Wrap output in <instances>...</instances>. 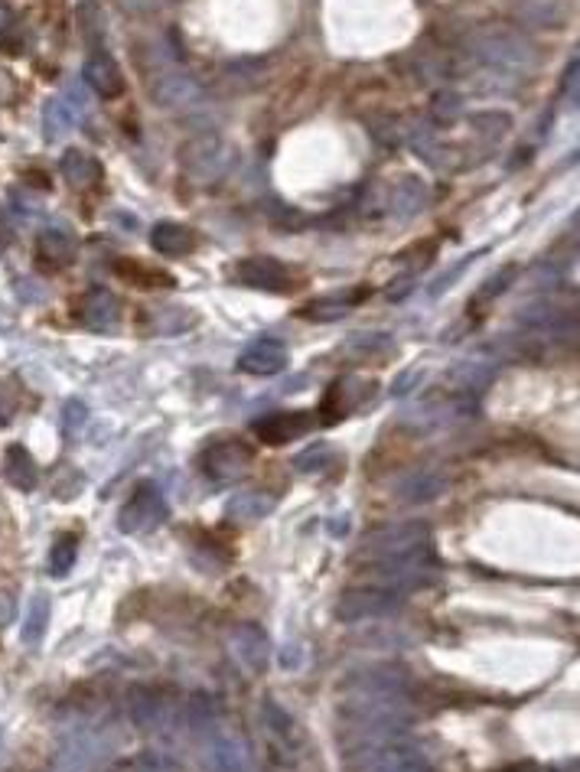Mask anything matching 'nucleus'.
<instances>
[{
    "label": "nucleus",
    "instance_id": "1",
    "mask_svg": "<svg viewBox=\"0 0 580 772\" xmlns=\"http://www.w3.org/2000/svg\"><path fill=\"white\" fill-rule=\"evenodd\" d=\"M466 53L489 69L532 72L538 66V46L522 30L506 23H483L466 33Z\"/></svg>",
    "mask_w": 580,
    "mask_h": 772
},
{
    "label": "nucleus",
    "instance_id": "2",
    "mask_svg": "<svg viewBox=\"0 0 580 772\" xmlns=\"http://www.w3.org/2000/svg\"><path fill=\"white\" fill-rule=\"evenodd\" d=\"M238 150L222 134H199L180 147V167L193 183L212 186L232 173Z\"/></svg>",
    "mask_w": 580,
    "mask_h": 772
},
{
    "label": "nucleus",
    "instance_id": "3",
    "mask_svg": "<svg viewBox=\"0 0 580 772\" xmlns=\"http://www.w3.org/2000/svg\"><path fill=\"white\" fill-rule=\"evenodd\" d=\"M251 463H255V447L238 437L212 440V444H206L203 453H199V470H203V476L212 479V483H232V479L248 473Z\"/></svg>",
    "mask_w": 580,
    "mask_h": 772
},
{
    "label": "nucleus",
    "instance_id": "4",
    "mask_svg": "<svg viewBox=\"0 0 580 772\" xmlns=\"http://www.w3.org/2000/svg\"><path fill=\"white\" fill-rule=\"evenodd\" d=\"M167 515H170V505H167V499H163L160 486L157 483H141L131 492V499L124 502L118 525H121L124 535H144V531H154V528H160L163 522H167Z\"/></svg>",
    "mask_w": 580,
    "mask_h": 772
},
{
    "label": "nucleus",
    "instance_id": "5",
    "mask_svg": "<svg viewBox=\"0 0 580 772\" xmlns=\"http://www.w3.org/2000/svg\"><path fill=\"white\" fill-rule=\"evenodd\" d=\"M431 544V528L421 522H405V525H385L375 528L372 535H365V558H401V554H414Z\"/></svg>",
    "mask_w": 580,
    "mask_h": 772
},
{
    "label": "nucleus",
    "instance_id": "6",
    "mask_svg": "<svg viewBox=\"0 0 580 772\" xmlns=\"http://www.w3.org/2000/svg\"><path fill=\"white\" fill-rule=\"evenodd\" d=\"M375 382L372 378H362V375H343L326 388V395L320 401V424H339L346 421L349 414H356L365 401H372L375 395Z\"/></svg>",
    "mask_w": 580,
    "mask_h": 772
},
{
    "label": "nucleus",
    "instance_id": "7",
    "mask_svg": "<svg viewBox=\"0 0 580 772\" xmlns=\"http://www.w3.org/2000/svg\"><path fill=\"white\" fill-rule=\"evenodd\" d=\"M232 277L245 287L264 290V294H294L297 290V274L271 255H251L238 261L232 268Z\"/></svg>",
    "mask_w": 580,
    "mask_h": 772
},
{
    "label": "nucleus",
    "instance_id": "8",
    "mask_svg": "<svg viewBox=\"0 0 580 772\" xmlns=\"http://www.w3.org/2000/svg\"><path fill=\"white\" fill-rule=\"evenodd\" d=\"M317 424H320L317 411H271L258 417V421L251 424V430H255L261 444L281 447V444H290V440L307 437Z\"/></svg>",
    "mask_w": 580,
    "mask_h": 772
},
{
    "label": "nucleus",
    "instance_id": "9",
    "mask_svg": "<svg viewBox=\"0 0 580 772\" xmlns=\"http://www.w3.org/2000/svg\"><path fill=\"white\" fill-rule=\"evenodd\" d=\"M398 606V597L392 590L378 587H352L346 590L336 603V619L339 623H365V619L388 616Z\"/></svg>",
    "mask_w": 580,
    "mask_h": 772
},
{
    "label": "nucleus",
    "instance_id": "10",
    "mask_svg": "<svg viewBox=\"0 0 580 772\" xmlns=\"http://www.w3.org/2000/svg\"><path fill=\"white\" fill-rule=\"evenodd\" d=\"M150 95H154V105L160 108L183 111V108H193L196 101L203 98V88L186 72H160L157 82L150 85Z\"/></svg>",
    "mask_w": 580,
    "mask_h": 772
},
{
    "label": "nucleus",
    "instance_id": "11",
    "mask_svg": "<svg viewBox=\"0 0 580 772\" xmlns=\"http://www.w3.org/2000/svg\"><path fill=\"white\" fill-rule=\"evenodd\" d=\"M287 362H290V352H287V346L281 343V339L264 336V339H255L251 346H245V352L238 356V369H242L245 375L268 378V375L284 372Z\"/></svg>",
    "mask_w": 580,
    "mask_h": 772
},
{
    "label": "nucleus",
    "instance_id": "12",
    "mask_svg": "<svg viewBox=\"0 0 580 772\" xmlns=\"http://www.w3.org/2000/svg\"><path fill=\"white\" fill-rule=\"evenodd\" d=\"M75 316H79V323L85 329H92V333H108V329H115L118 320H121V303H118L115 294H111V290L92 287L79 300V310H75Z\"/></svg>",
    "mask_w": 580,
    "mask_h": 772
},
{
    "label": "nucleus",
    "instance_id": "13",
    "mask_svg": "<svg viewBox=\"0 0 580 772\" xmlns=\"http://www.w3.org/2000/svg\"><path fill=\"white\" fill-rule=\"evenodd\" d=\"M427 202H431V186L418 180V176H401V180L388 186L385 212L392 215V219H411V215L427 209Z\"/></svg>",
    "mask_w": 580,
    "mask_h": 772
},
{
    "label": "nucleus",
    "instance_id": "14",
    "mask_svg": "<svg viewBox=\"0 0 580 772\" xmlns=\"http://www.w3.org/2000/svg\"><path fill=\"white\" fill-rule=\"evenodd\" d=\"M362 300H369V287H349L343 294H323L317 300H310L300 307V316L310 323H333V320H343V316L359 307Z\"/></svg>",
    "mask_w": 580,
    "mask_h": 772
},
{
    "label": "nucleus",
    "instance_id": "15",
    "mask_svg": "<svg viewBox=\"0 0 580 772\" xmlns=\"http://www.w3.org/2000/svg\"><path fill=\"white\" fill-rule=\"evenodd\" d=\"M229 645H232V655L251 675H258L261 668L268 665V636H264L255 623H238L229 632Z\"/></svg>",
    "mask_w": 580,
    "mask_h": 772
},
{
    "label": "nucleus",
    "instance_id": "16",
    "mask_svg": "<svg viewBox=\"0 0 580 772\" xmlns=\"http://www.w3.org/2000/svg\"><path fill=\"white\" fill-rule=\"evenodd\" d=\"M75 255H79L75 235L69 229H62V225H49V229H43L40 238H36V258H40L46 268H53V271L69 268Z\"/></svg>",
    "mask_w": 580,
    "mask_h": 772
},
{
    "label": "nucleus",
    "instance_id": "17",
    "mask_svg": "<svg viewBox=\"0 0 580 772\" xmlns=\"http://www.w3.org/2000/svg\"><path fill=\"white\" fill-rule=\"evenodd\" d=\"M82 79L95 88L102 98H118L124 92V72L115 59L108 53H92L85 59V69H82Z\"/></svg>",
    "mask_w": 580,
    "mask_h": 772
},
{
    "label": "nucleus",
    "instance_id": "18",
    "mask_svg": "<svg viewBox=\"0 0 580 772\" xmlns=\"http://www.w3.org/2000/svg\"><path fill=\"white\" fill-rule=\"evenodd\" d=\"M150 245L163 258H186L189 251H196V232L180 222H157L150 232Z\"/></svg>",
    "mask_w": 580,
    "mask_h": 772
},
{
    "label": "nucleus",
    "instance_id": "19",
    "mask_svg": "<svg viewBox=\"0 0 580 772\" xmlns=\"http://www.w3.org/2000/svg\"><path fill=\"white\" fill-rule=\"evenodd\" d=\"M59 170H62V176L75 186V189H92V186H98L102 183V176H105V170H102V163H98L88 150H66L62 154V163H59Z\"/></svg>",
    "mask_w": 580,
    "mask_h": 772
},
{
    "label": "nucleus",
    "instance_id": "20",
    "mask_svg": "<svg viewBox=\"0 0 580 772\" xmlns=\"http://www.w3.org/2000/svg\"><path fill=\"white\" fill-rule=\"evenodd\" d=\"M274 509H277L274 492L248 489V492H238V496L229 499V505H225V515L238 518V522H258V518H268Z\"/></svg>",
    "mask_w": 580,
    "mask_h": 772
},
{
    "label": "nucleus",
    "instance_id": "21",
    "mask_svg": "<svg viewBox=\"0 0 580 772\" xmlns=\"http://www.w3.org/2000/svg\"><path fill=\"white\" fill-rule=\"evenodd\" d=\"M4 476H7V483L14 486V489H20V492H33L36 489V483H40V470H36V460L30 457L27 447H20V444L7 447V453H4Z\"/></svg>",
    "mask_w": 580,
    "mask_h": 772
},
{
    "label": "nucleus",
    "instance_id": "22",
    "mask_svg": "<svg viewBox=\"0 0 580 772\" xmlns=\"http://www.w3.org/2000/svg\"><path fill=\"white\" fill-rule=\"evenodd\" d=\"M463 121H466V128H470L479 137V141H486V144H499L502 137L512 131V115H506V111H496V108L470 111V115H463Z\"/></svg>",
    "mask_w": 580,
    "mask_h": 772
},
{
    "label": "nucleus",
    "instance_id": "23",
    "mask_svg": "<svg viewBox=\"0 0 580 772\" xmlns=\"http://www.w3.org/2000/svg\"><path fill=\"white\" fill-rule=\"evenodd\" d=\"M75 124V108L66 98H49L43 108V134L46 141H59L62 134H69Z\"/></svg>",
    "mask_w": 580,
    "mask_h": 772
},
{
    "label": "nucleus",
    "instance_id": "24",
    "mask_svg": "<svg viewBox=\"0 0 580 772\" xmlns=\"http://www.w3.org/2000/svg\"><path fill=\"white\" fill-rule=\"evenodd\" d=\"M346 352L356 359H382L388 352H395V339L388 333H356L346 343Z\"/></svg>",
    "mask_w": 580,
    "mask_h": 772
},
{
    "label": "nucleus",
    "instance_id": "25",
    "mask_svg": "<svg viewBox=\"0 0 580 772\" xmlns=\"http://www.w3.org/2000/svg\"><path fill=\"white\" fill-rule=\"evenodd\" d=\"M440 492H444V479L434 473H414L398 486V496L405 502H427L440 496Z\"/></svg>",
    "mask_w": 580,
    "mask_h": 772
},
{
    "label": "nucleus",
    "instance_id": "26",
    "mask_svg": "<svg viewBox=\"0 0 580 772\" xmlns=\"http://www.w3.org/2000/svg\"><path fill=\"white\" fill-rule=\"evenodd\" d=\"M150 320H154L157 336H173V333H180V329L193 326L196 313L189 307H157L154 313H150Z\"/></svg>",
    "mask_w": 580,
    "mask_h": 772
},
{
    "label": "nucleus",
    "instance_id": "27",
    "mask_svg": "<svg viewBox=\"0 0 580 772\" xmlns=\"http://www.w3.org/2000/svg\"><path fill=\"white\" fill-rule=\"evenodd\" d=\"M49 597L46 593H33V603H30V610H27V623H23V642L27 645H36L43 639V632H46V626H49Z\"/></svg>",
    "mask_w": 580,
    "mask_h": 772
},
{
    "label": "nucleus",
    "instance_id": "28",
    "mask_svg": "<svg viewBox=\"0 0 580 772\" xmlns=\"http://www.w3.org/2000/svg\"><path fill=\"white\" fill-rule=\"evenodd\" d=\"M75 554H79V538L75 535H59L53 541V548H49V574L53 577H66L72 571L75 564Z\"/></svg>",
    "mask_w": 580,
    "mask_h": 772
},
{
    "label": "nucleus",
    "instance_id": "29",
    "mask_svg": "<svg viewBox=\"0 0 580 772\" xmlns=\"http://www.w3.org/2000/svg\"><path fill=\"white\" fill-rule=\"evenodd\" d=\"M115 274H121L124 281H131V284H137V287H173V277H170V274H160V271L141 268V264H137V261H128V258L115 261Z\"/></svg>",
    "mask_w": 580,
    "mask_h": 772
},
{
    "label": "nucleus",
    "instance_id": "30",
    "mask_svg": "<svg viewBox=\"0 0 580 772\" xmlns=\"http://www.w3.org/2000/svg\"><path fill=\"white\" fill-rule=\"evenodd\" d=\"M519 17L528 20V23H535V27H558L561 7L554 4V0H522Z\"/></svg>",
    "mask_w": 580,
    "mask_h": 772
},
{
    "label": "nucleus",
    "instance_id": "31",
    "mask_svg": "<svg viewBox=\"0 0 580 772\" xmlns=\"http://www.w3.org/2000/svg\"><path fill=\"white\" fill-rule=\"evenodd\" d=\"M294 466L300 473H323L330 470V466H336V450L330 444H313L304 453H297Z\"/></svg>",
    "mask_w": 580,
    "mask_h": 772
},
{
    "label": "nucleus",
    "instance_id": "32",
    "mask_svg": "<svg viewBox=\"0 0 580 772\" xmlns=\"http://www.w3.org/2000/svg\"><path fill=\"white\" fill-rule=\"evenodd\" d=\"M489 378H493V372L486 369L483 362H463V365H457V369L450 372V382L457 385L460 391H476V388H483Z\"/></svg>",
    "mask_w": 580,
    "mask_h": 772
},
{
    "label": "nucleus",
    "instance_id": "33",
    "mask_svg": "<svg viewBox=\"0 0 580 772\" xmlns=\"http://www.w3.org/2000/svg\"><path fill=\"white\" fill-rule=\"evenodd\" d=\"M431 115L437 124H453L460 121L466 111H463V98L453 95V92H437L434 95V105H431Z\"/></svg>",
    "mask_w": 580,
    "mask_h": 772
},
{
    "label": "nucleus",
    "instance_id": "34",
    "mask_svg": "<svg viewBox=\"0 0 580 772\" xmlns=\"http://www.w3.org/2000/svg\"><path fill=\"white\" fill-rule=\"evenodd\" d=\"M131 717H134V724H137V727H144V730L154 727V724H157V717H160V704L154 701V694H150V691H134Z\"/></svg>",
    "mask_w": 580,
    "mask_h": 772
},
{
    "label": "nucleus",
    "instance_id": "35",
    "mask_svg": "<svg viewBox=\"0 0 580 772\" xmlns=\"http://www.w3.org/2000/svg\"><path fill=\"white\" fill-rule=\"evenodd\" d=\"M0 43H4L7 49H20L23 43V27H20V17L10 10L7 0H0Z\"/></svg>",
    "mask_w": 580,
    "mask_h": 772
},
{
    "label": "nucleus",
    "instance_id": "36",
    "mask_svg": "<svg viewBox=\"0 0 580 772\" xmlns=\"http://www.w3.org/2000/svg\"><path fill=\"white\" fill-rule=\"evenodd\" d=\"M515 264H506L499 274H493V277H486V284L476 290V300L473 303H489L493 297H499V294H506V287L512 284V277H515Z\"/></svg>",
    "mask_w": 580,
    "mask_h": 772
},
{
    "label": "nucleus",
    "instance_id": "37",
    "mask_svg": "<svg viewBox=\"0 0 580 772\" xmlns=\"http://www.w3.org/2000/svg\"><path fill=\"white\" fill-rule=\"evenodd\" d=\"M369 124H372L369 131H372L382 144H388V147L405 141V128H401V121H398V118H372Z\"/></svg>",
    "mask_w": 580,
    "mask_h": 772
},
{
    "label": "nucleus",
    "instance_id": "38",
    "mask_svg": "<svg viewBox=\"0 0 580 772\" xmlns=\"http://www.w3.org/2000/svg\"><path fill=\"white\" fill-rule=\"evenodd\" d=\"M85 414H88V411H85L82 401L72 398V401L66 404V417H62V427H66V434H75V430L85 424Z\"/></svg>",
    "mask_w": 580,
    "mask_h": 772
},
{
    "label": "nucleus",
    "instance_id": "39",
    "mask_svg": "<svg viewBox=\"0 0 580 772\" xmlns=\"http://www.w3.org/2000/svg\"><path fill=\"white\" fill-rule=\"evenodd\" d=\"M561 92H564V95L580 98V49H577V56L571 59V66H567V72H564Z\"/></svg>",
    "mask_w": 580,
    "mask_h": 772
},
{
    "label": "nucleus",
    "instance_id": "40",
    "mask_svg": "<svg viewBox=\"0 0 580 772\" xmlns=\"http://www.w3.org/2000/svg\"><path fill=\"white\" fill-rule=\"evenodd\" d=\"M17 411V395L7 382H0V424H10V417Z\"/></svg>",
    "mask_w": 580,
    "mask_h": 772
},
{
    "label": "nucleus",
    "instance_id": "41",
    "mask_svg": "<svg viewBox=\"0 0 580 772\" xmlns=\"http://www.w3.org/2000/svg\"><path fill=\"white\" fill-rule=\"evenodd\" d=\"M264 717H268V720H274V730L277 733H284V737H287V733H290V717L281 711V707H277V704H264Z\"/></svg>",
    "mask_w": 580,
    "mask_h": 772
},
{
    "label": "nucleus",
    "instance_id": "42",
    "mask_svg": "<svg viewBox=\"0 0 580 772\" xmlns=\"http://www.w3.org/2000/svg\"><path fill=\"white\" fill-rule=\"evenodd\" d=\"M470 264H473V258H466V261H460V264H457V268H450V271H447L444 277H437V284L431 287V294L437 297V294H440V290H447V287H450V281H453V277H460V274H463V268H470Z\"/></svg>",
    "mask_w": 580,
    "mask_h": 772
},
{
    "label": "nucleus",
    "instance_id": "43",
    "mask_svg": "<svg viewBox=\"0 0 580 772\" xmlns=\"http://www.w3.org/2000/svg\"><path fill=\"white\" fill-rule=\"evenodd\" d=\"M14 616H17V603H14V597L0 590V626L14 623Z\"/></svg>",
    "mask_w": 580,
    "mask_h": 772
},
{
    "label": "nucleus",
    "instance_id": "44",
    "mask_svg": "<svg viewBox=\"0 0 580 772\" xmlns=\"http://www.w3.org/2000/svg\"><path fill=\"white\" fill-rule=\"evenodd\" d=\"M418 382H421V372L411 369V372H405V375H401L398 382L392 385V395H408V391H411L408 385H418Z\"/></svg>",
    "mask_w": 580,
    "mask_h": 772
},
{
    "label": "nucleus",
    "instance_id": "45",
    "mask_svg": "<svg viewBox=\"0 0 580 772\" xmlns=\"http://www.w3.org/2000/svg\"><path fill=\"white\" fill-rule=\"evenodd\" d=\"M326 531H330L333 538H346L349 535V518L346 515H333L330 522H326Z\"/></svg>",
    "mask_w": 580,
    "mask_h": 772
},
{
    "label": "nucleus",
    "instance_id": "46",
    "mask_svg": "<svg viewBox=\"0 0 580 772\" xmlns=\"http://www.w3.org/2000/svg\"><path fill=\"white\" fill-rule=\"evenodd\" d=\"M281 665H284V668H297V665H300V652H297V645H284V652H281Z\"/></svg>",
    "mask_w": 580,
    "mask_h": 772
},
{
    "label": "nucleus",
    "instance_id": "47",
    "mask_svg": "<svg viewBox=\"0 0 580 772\" xmlns=\"http://www.w3.org/2000/svg\"><path fill=\"white\" fill-rule=\"evenodd\" d=\"M10 242H14V229H10V222L0 215V251H7Z\"/></svg>",
    "mask_w": 580,
    "mask_h": 772
}]
</instances>
